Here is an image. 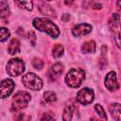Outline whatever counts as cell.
I'll return each mask as SVG.
<instances>
[{
  "label": "cell",
  "mask_w": 121,
  "mask_h": 121,
  "mask_svg": "<svg viewBox=\"0 0 121 121\" xmlns=\"http://www.w3.org/2000/svg\"><path fill=\"white\" fill-rule=\"evenodd\" d=\"M33 26L43 32H46L53 38H57L60 34V30L58 26L53 24L50 20L45 19V18H36L33 20Z\"/></svg>",
  "instance_id": "obj_1"
},
{
  "label": "cell",
  "mask_w": 121,
  "mask_h": 121,
  "mask_svg": "<svg viewBox=\"0 0 121 121\" xmlns=\"http://www.w3.org/2000/svg\"><path fill=\"white\" fill-rule=\"evenodd\" d=\"M85 78V73L80 68H72L65 77L66 83L73 88H78L81 85Z\"/></svg>",
  "instance_id": "obj_2"
},
{
  "label": "cell",
  "mask_w": 121,
  "mask_h": 121,
  "mask_svg": "<svg viewBox=\"0 0 121 121\" xmlns=\"http://www.w3.org/2000/svg\"><path fill=\"white\" fill-rule=\"evenodd\" d=\"M30 95L27 92H23L20 91L15 94V95L12 98V107L11 111L13 112H18L24 108H26L30 101Z\"/></svg>",
  "instance_id": "obj_3"
},
{
  "label": "cell",
  "mask_w": 121,
  "mask_h": 121,
  "mask_svg": "<svg viewBox=\"0 0 121 121\" xmlns=\"http://www.w3.org/2000/svg\"><path fill=\"white\" fill-rule=\"evenodd\" d=\"M23 84L33 91H38L43 87V80L33 73H27L22 78Z\"/></svg>",
  "instance_id": "obj_4"
},
{
  "label": "cell",
  "mask_w": 121,
  "mask_h": 121,
  "mask_svg": "<svg viewBox=\"0 0 121 121\" xmlns=\"http://www.w3.org/2000/svg\"><path fill=\"white\" fill-rule=\"evenodd\" d=\"M25 71V63L20 59H11L7 64V72L9 76L16 77L23 74Z\"/></svg>",
  "instance_id": "obj_5"
},
{
  "label": "cell",
  "mask_w": 121,
  "mask_h": 121,
  "mask_svg": "<svg viewBox=\"0 0 121 121\" xmlns=\"http://www.w3.org/2000/svg\"><path fill=\"white\" fill-rule=\"evenodd\" d=\"M94 92L91 90V89H88V88H83L81 89L78 95H77V99L79 103L83 104V105H87V104H90L93 102L94 100Z\"/></svg>",
  "instance_id": "obj_6"
},
{
  "label": "cell",
  "mask_w": 121,
  "mask_h": 121,
  "mask_svg": "<svg viewBox=\"0 0 121 121\" xmlns=\"http://www.w3.org/2000/svg\"><path fill=\"white\" fill-rule=\"evenodd\" d=\"M15 87V83L9 79L6 78L0 82V98H6L8 97L13 91Z\"/></svg>",
  "instance_id": "obj_7"
},
{
  "label": "cell",
  "mask_w": 121,
  "mask_h": 121,
  "mask_svg": "<svg viewBox=\"0 0 121 121\" xmlns=\"http://www.w3.org/2000/svg\"><path fill=\"white\" fill-rule=\"evenodd\" d=\"M105 86L110 91H116L119 88L116 74L114 72L112 71V72L107 74V76L105 78Z\"/></svg>",
  "instance_id": "obj_8"
},
{
  "label": "cell",
  "mask_w": 121,
  "mask_h": 121,
  "mask_svg": "<svg viewBox=\"0 0 121 121\" xmlns=\"http://www.w3.org/2000/svg\"><path fill=\"white\" fill-rule=\"evenodd\" d=\"M92 30V26L89 24H78L77 26H75L72 29V33L74 36L76 37H79V36H83L86 35L88 33H90Z\"/></svg>",
  "instance_id": "obj_9"
},
{
  "label": "cell",
  "mask_w": 121,
  "mask_h": 121,
  "mask_svg": "<svg viewBox=\"0 0 121 121\" xmlns=\"http://www.w3.org/2000/svg\"><path fill=\"white\" fill-rule=\"evenodd\" d=\"M62 72H63V65L60 62H57L51 67L49 71V77L52 80H55Z\"/></svg>",
  "instance_id": "obj_10"
},
{
  "label": "cell",
  "mask_w": 121,
  "mask_h": 121,
  "mask_svg": "<svg viewBox=\"0 0 121 121\" xmlns=\"http://www.w3.org/2000/svg\"><path fill=\"white\" fill-rule=\"evenodd\" d=\"M38 9H39V10L43 13V14H44V15H47V16H54L55 17V11H54V9H52V7L51 6H49L48 4H46V3H44V2H40L39 4H38Z\"/></svg>",
  "instance_id": "obj_11"
},
{
  "label": "cell",
  "mask_w": 121,
  "mask_h": 121,
  "mask_svg": "<svg viewBox=\"0 0 121 121\" xmlns=\"http://www.w3.org/2000/svg\"><path fill=\"white\" fill-rule=\"evenodd\" d=\"M8 51L9 54L11 55H15L18 54L20 52V43L17 39L12 38L9 43V47H8Z\"/></svg>",
  "instance_id": "obj_12"
},
{
  "label": "cell",
  "mask_w": 121,
  "mask_h": 121,
  "mask_svg": "<svg viewBox=\"0 0 121 121\" xmlns=\"http://www.w3.org/2000/svg\"><path fill=\"white\" fill-rule=\"evenodd\" d=\"M110 112H111L112 115L113 116V118H114L116 121H120V116H121L120 104H118V103L112 104L111 107H110Z\"/></svg>",
  "instance_id": "obj_13"
},
{
  "label": "cell",
  "mask_w": 121,
  "mask_h": 121,
  "mask_svg": "<svg viewBox=\"0 0 121 121\" xmlns=\"http://www.w3.org/2000/svg\"><path fill=\"white\" fill-rule=\"evenodd\" d=\"M81 50L83 53H94L95 51V43L94 41H88L85 42L82 46H81Z\"/></svg>",
  "instance_id": "obj_14"
},
{
  "label": "cell",
  "mask_w": 121,
  "mask_h": 121,
  "mask_svg": "<svg viewBox=\"0 0 121 121\" xmlns=\"http://www.w3.org/2000/svg\"><path fill=\"white\" fill-rule=\"evenodd\" d=\"M119 22H120V18H119V15L118 14H113L112 16V20L110 21L109 25H110V27L111 29H113V30H118L119 29Z\"/></svg>",
  "instance_id": "obj_15"
},
{
  "label": "cell",
  "mask_w": 121,
  "mask_h": 121,
  "mask_svg": "<svg viewBox=\"0 0 121 121\" xmlns=\"http://www.w3.org/2000/svg\"><path fill=\"white\" fill-rule=\"evenodd\" d=\"M43 100L46 102V103H53L57 100V96H56V94L51 92V91H47L43 94Z\"/></svg>",
  "instance_id": "obj_16"
},
{
  "label": "cell",
  "mask_w": 121,
  "mask_h": 121,
  "mask_svg": "<svg viewBox=\"0 0 121 121\" xmlns=\"http://www.w3.org/2000/svg\"><path fill=\"white\" fill-rule=\"evenodd\" d=\"M52 54L55 58H60L63 54V47L60 43L55 44L54 47L52 48Z\"/></svg>",
  "instance_id": "obj_17"
},
{
  "label": "cell",
  "mask_w": 121,
  "mask_h": 121,
  "mask_svg": "<svg viewBox=\"0 0 121 121\" xmlns=\"http://www.w3.org/2000/svg\"><path fill=\"white\" fill-rule=\"evenodd\" d=\"M72 113H73V112H72L71 106H66L63 111V113H62V120L63 121H71Z\"/></svg>",
  "instance_id": "obj_18"
},
{
  "label": "cell",
  "mask_w": 121,
  "mask_h": 121,
  "mask_svg": "<svg viewBox=\"0 0 121 121\" xmlns=\"http://www.w3.org/2000/svg\"><path fill=\"white\" fill-rule=\"evenodd\" d=\"M10 33L8 28L6 27H0V42H5L9 39Z\"/></svg>",
  "instance_id": "obj_19"
},
{
  "label": "cell",
  "mask_w": 121,
  "mask_h": 121,
  "mask_svg": "<svg viewBox=\"0 0 121 121\" xmlns=\"http://www.w3.org/2000/svg\"><path fill=\"white\" fill-rule=\"evenodd\" d=\"M95 112H97V114L103 119V121H106V120H107V115H106V113H105V112H104V109L102 108L101 105H98V104L95 105Z\"/></svg>",
  "instance_id": "obj_20"
},
{
  "label": "cell",
  "mask_w": 121,
  "mask_h": 121,
  "mask_svg": "<svg viewBox=\"0 0 121 121\" xmlns=\"http://www.w3.org/2000/svg\"><path fill=\"white\" fill-rule=\"evenodd\" d=\"M17 4L20 8L26 9L27 10L32 9V7H33V3L30 2V1H21V2H17Z\"/></svg>",
  "instance_id": "obj_21"
},
{
  "label": "cell",
  "mask_w": 121,
  "mask_h": 121,
  "mask_svg": "<svg viewBox=\"0 0 121 121\" xmlns=\"http://www.w3.org/2000/svg\"><path fill=\"white\" fill-rule=\"evenodd\" d=\"M32 65H33V67L35 69L41 70L43 67V61L39 58H34L33 60H32Z\"/></svg>",
  "instance_id": "obj_22"
},
{
  "label": "cell",
  "mask_w": 121,
  "mask_h": 121,
  "mask_svg": "<svg viewBox=\"0 0 121 121\" xmlns=\"http://www.w3.org/2000/svg\"><path fill=\"white\" fill-rule=\"evenodd\" d=\"M9 15V9L8 6H4L0 9V17L2 19H6L8 18Z\"/></svg>",
  "instance_id": "obj_23"
},
{
  "label": "cell",
  "mask_w": 121,
  "mask_h": 121,
  "mask_svg": "<svg viewBox=\"0 0 121 121\" xmlns=\"http://www.w3.org/2000/svg\"><path fill=\"white\" fill-rule=\"evenodd\" d=\"M41 121H55V118L52 114L46 112V113H43L42 118H41Z\"/></svg>",
  "instance_id": "obj_24"
},
{
  "label": "cell",
  "mask_w": 121,
  "mask_h": 121,
  "mask_svg": "<svg viewBox=\"0 0 121 121\" xmlns=\"http://www.w3.org/2000/svg\"><path fill=\"white\" fill-rule=\"evenodd\" d=\"M28 38H29V41L31 43L32 45H35V42H36V35L33 31H29L28 32Z\"/></svg>",
  "instance_id": "obj_25"
},
{
  "label": "cell",
  "mask_w": 121,
  "mask_h": 121,
  "mask_svg": "<svg viewBox=\"0 0 121 121\" xmlns=\"http://www.w3.org/2000/svg\"><path fill=\"white\" fill-rule=\"evenodd\" d=\"M24 117H25V115L23 113H19L15 116L14 121H24Z\"/></svg>",
  "instance_id": "obj_26"
},
{
  "label": "cell",
  "mask_w": 121,
  "mask_h": 121,
  "mask_svg": "<svg viewBox=\"0 0 121 121\" xmlns=\"http://www.w3.org/2000/svg\"><path fill=\"white\" fill-rule=\"evenodd\" d=\"M91 121H99V120H98V119H96L95 117H92V118H91Z\"/></svg>",
  "instance_id": "obj_27"
},
{
  "label": "cell",
  "mask_w": 121,
  "mask_h": 121,
  "mask_svg": "<svg viewBox=\"0 0 121 121\" xmlns=\"http://www.w3.org/2000/svg\"><path fill=\"white\" fill-rule=\"evenodd\" d=\"M72 3H73V2H68V1L65 2V4H67V5H68V4H72Z\"/></svg>",
  "instance_id": "obj_28"
}]
</instances>
